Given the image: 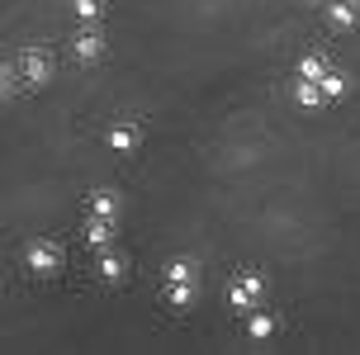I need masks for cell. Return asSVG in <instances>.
I'll use <instances>...</instances> for the list:
<instances>
[{
	"instance_id": "30bf717a",
	"label": "cell",
	"mask_w": 360,
	"mask_h": 355,
	"mask_svg": "<svg viewBox=\"0 0 360 355\" xmlns=\"http://www.w3.org/2000/svg\"><path fill=\"white\" fill-rule=\"evenodd\" d=\"M114 228H119V223H109V218H95V213H90V218H86V247L90 251L114 247Z\"/></svg>"
},
{
	"instance_id": "6da1fadb",
	"label": "cell",
	"mask_w": 360,
	"mask_h": 355,
	"mask_svg": "<svg viewBox=\"0 0 360 355\" xmlns=\"http://www.w3.org/2000/svg\"><path fill=\"white\" fill-rule=\"evenodd\" d=\"M261 299H266V275H261V270H237V280L228 284V308L247 313V308H256Z\"/></svg>"
},
{
	"instance_id": "3957f363",
	"label": "cell",
	"mask_w": 360,
	"mask_h": 355,
	"mask_svg": "<svg viewBox=\"0 0 360 355\" xmlns=\"http://www.w3.org/2000/svg\"><path fill=\"white\" fill-rule=\"evenodd\" d=\"M19 81L29 90H43L48 81H53V57L43 53V48H24V57H19Z\"/></svg>"
},
{
	"instance_id": "2e32d148",
	"label": "cell",
	"mask_w": 360,
	"mask_h": 355,
	"mask_svg": "<svg viewBox=\"0 0 360 355\" xmlns=\"http://www.w3.org/2000/svg\"><path fill=\"white\" fill-rule=\"evenodd\" d=\"M72 10L81 24H100L105 19V0H72Z\"/></svg>"
},
{
	"instance_id": "277c9868",
	"label": "cell",
	"mask_w": 360,
	"mask_h": 355,
	"mask_svg": "<svg viewBox=\"0 0 360 355\" xmlns=\"http://www.w3.org/2000/svg\"><path fill=\"white\" fill-rule=\"evenodd\" d=\"M72 57L81 62V67H95V62L105 57V34H100V24H86V29L72 38Z\"/></svg>"
},
{
	"instance_id": "5bb4252c",
	"label": "cell",
	"mask_w": 360,
	"mask_h": 355,
	"mask_svg": "<svg viewBox=\"0 0 360 355\" xmlns=\"http://www.w3.org/2000/svg\"><path fill=\"white\" fill-rule=\"evenodd\" d=\"M294 105H299V109H318V105H323L318 81H299V86H294Z\"/></svg>"
},
{
	"instance_id": "52a82bcc",
	"label": "cell",
	"mask_w": 360,
	"mask_h": 355,
	"mask_svg": "<svg viewBox=\"0 0 360 355\" xmlns=\"http://www.w3.org/2000/svg\"><path fill=\"white\" fill-rule=\"evenodd\" d=\"M242 318H247V337H252V341H270L275 332H280V318H275L270 308H261V303H256V308H247Z\"/></svg>"
},
{
	"instance_id": "5b68a950",
	"label": "cell",
	"mask_w": 360,
	"mask_h": 355,
	"mask_svg": "<svg viewBox=\"0 0 360 355\" xmlns=\"http://www.w3.org/2000/svg\"><path fill=\"white\" fill-rule=\"evenodd\" d=\"M105 142H109V152H119V157H133V152L143 147V128L133 124V119H119V124H109Z\"/></svg>"
},
{
	"instance_id": "8fae6325",
	"label": "cell",
	"mask_w": 360,
	"mask_h": 355,
	"mask_svg": "<svg viewBox=\"0 0 360 355\" xmlns=\"http://www.w3.org/2000/svg\"><path fill=\"white\" fill-rule=\"evenodd\" d=\"M195 299H199V280H176V284H166V303H171L176 313L195 308Z\"/></svg>"
},
{
	"instance_id": "ba28073f",
	"label": "cell",
	"mask_w": 360,
	"mask_h": 355,
	"mask_svg": "<svg viewBox=\"0 0 360 355\" xmlns=\"http://www.w3.org/2000/svg\"><path fill=\"white\" fill-rule=\"evenodd\" d=\"M95 275H100L105 284H119L128 275V256H119L114 247H105L100 256H95Z\"/></svg>"
},
{
	"instance_id": "7a4b0ae2",
	"label": "cell",
	"mask_w": 360,
	"mask_h": 355,
	"mask_svg": "<svg viewBox=\"0 0 360 355\" xmlns=\"http://www.w3.org/2000/svg\"><path fill=\"white\" fill-rule=\"evenodd\" d=\"M24 266L48 280V275L62 270V247H57L53 237H29V247H24Z\"/></svg>"
},
{
	"instance_id": "7c38bea8",
	"label": "cell",
	"mask_w": 360,
	"mask_h": 355,
	"mask_svg": "<svg viewBox=\"0 0 360 355\" xmlns=\"http://www.w3.org/2000/svg\"><path fill=\"white\" fill-rule=\"evenodd\" d=\"M176 280H199L195 256H171V261H166V284H176Z\"/></svg>"
},
{
	"instance_id": "ac0fdd59",
	"label": "cell",
	"mask_w": 360,
	"mask_h": 355,
	"mask_svg": "<svg viewBox=\"0 0 360 355\" xmlns=\"http://www.w3.org/2000/svg\"><path fill=\"white\" fill-rule=\"evenodd\" d=\"M308 5H323V0H308Z\"/></svg>"
},
{
	"instance_id": "8992f818",
	"label": "cell",
	"mask_w": 360,
	"mask_h": 355,
	"mask_svg": "<svg viewBox=\"0 0 360 355\" xmlns=\"http://www.w3.org/2000/svg\"><path fill=\"white\" fill-rule=\"evenodd\" d=\"M323 15H327V24H332V29L351 34V29L360 24V5H356V0H323Z\"/></svg>"
},
{
	"instance_id": "e0dca14e",
	"label": "cell",
	"mask_w": 360,
	"mask_h": 355,
	"mask_svg": "<svg viewBox=\"0 0 360 355\" xmlns=\"http://www.w3.org/2000/svg\"><path fill=\"white\" fill-rule=\"evenodd\" d=\"M15 90H19V71H15V67H5V62H0V100H10Z\"/></svg>"
},
{
	"instance_id": "9a60e30c",
	"label": "cell",
	"mask_w": 360,
	"mask_h": 355,
	"mask_svg": "<svg viewBox=\"0 0 360 355\" xmlns=\"http://www.w3.org/2000/svg\"><path fill=\"white\" fill-rule=\"evenodd\" d=\"M323 71H327V57L323 53H304V57H299V81H318Z\"/></svg>"
},
{
	"instance_id": "9c48e42d",
	"label": "cell",
	"mask_w": 360,
	"mask_h": 355,
	"mask_svg": "<svg viewBox=\"0 0 360 355\" xmlns=\"http://www.w3.org/2000/svg\"><path fill=\"white\" fill-rule=\"evenodd\" d=\"M90 213L119 223V218H124V199H119V190H90Z\"/></svg>"
},
{
	"instance_id": "4fadbf2b",
	"label": "cell",
	"mask_w": 360,
	"mask_h": 355,
	"mask_svg": "<svg viewBox=\"0 0 360 355\" xmlns=\"http://www.w3.org/2000/svg\"><path fill=\"white\" fill-rule=\"evenodd\" d=\"M318 90H323V105H327V100H342V95H346V76L327 67L323 76H318Z\"/></svg>"
}]
</instances>
